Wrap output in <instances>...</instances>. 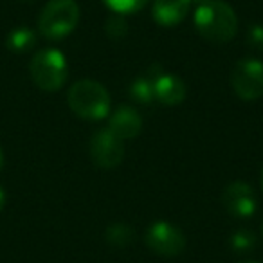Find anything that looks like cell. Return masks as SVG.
<instances>
[{
  "label": "cell",
  "mask_w": 263,
  "mask_h": 263,
  "mask_svg": "<svg viewBox=\"0 0 263 263\" xmlns=\"http://www.w3.org/2000/svg\"><path fill=\"white\" fill-rule=\"evenodd\" d=\"M193 22L198 34L211 44H227L238 29L236 13L223 0H208L198 4Z\"/></svg>",
  "instance_id": "1"
},
{
  "label": "cell",
  "mask_w": 263,
  "mask_h": 263,
  "mask_svg": "<svg viewBox=\"0 0 263 263\" xmlns=\"http://www.w3.org/2000/svg\"><path fill=\"white\" fill-rule=\"evenodd\" d=\"M69 106L78 117L87 121L105 119L110 112V94L94 80H80L67 94Z\"/></svg>",
  "instance_id": "2"
},
{
  "label": "cell",
  "mask_w": 263,
  "mask_h": 263,
  "mask_svg": "<svg viewBox=\"0 0 263 263\" xmlns=\"http://www.w3.org/2000/svg\"><path fill=\"white\" fill-rule=\"evenodd\" d=\"M80 6L74 0H49L38 16V31L47 40H62L76 29Z\"/></svg>",
  "instance_id": "3"
},
{
  "label": "cell",
  "mask_w": 263,
  "mask_h": 263,
  "mask_svg": "<svg viewBox=\"0 0 263 263\" xmlns=\"http://www.w3.org/2000/svg\"><path fill=\"white\" fill-rule=\"evenodd\" d=\"M34 85L44 92H58L69 76L65 54L58 49H42L29 63Z\"/></svg>",
  "instance_id": "4"
},
{
  "label": "cell",
  "mask_w": 263,
  "mask_h": 263,
  "mask_svg": "<svg viewBox=\"0 0 263 263\" xmlns=\"http://www.w3.org/2000/svg\"><path fill=\"white\" fill-rule=\"evenodd\" d=\"M234 94L243 101H254L263 96V63L258 58H241L231 74Z\"/></svg>",
  "instance_id": "5"
},
{
  "label": "cell",
  "mask_w": 263,
  "mask_h": 263,
  "mask_svg": "<svg viewBox=\"0 0 263 263\" xmlns=\"http://www.w3.org/2000/svg\"><path fill=\"white\" fill-rule=\"evenodd\" d=\"M148 249L152 252L164 258L179 256L186 249V236L184 233L170 222H155L148 227L144 234Z\"/></svg>",
  "instance_id": "6"
},
{
  "label": "cell",
  "mask_w": 263,
  "mask_h": 263,
  "mask_svg": "<svg viewBox=\"0 0 263 263\" xmlns=\"http://www.w3.org/2000/svg\"><path fill=\"white\" fill-rule=\"evenodd\" d=\"M90 157L92 162L99 168H116L124 159L123 141L116 134H112L108 128H101L90 137Z\"/></svg>",
  "instance_id": "7"
},
{
  "label": "cell",
  "mask_w": 263,
  "mask_h": 263,
  "mask_svg": "<svg viewBox=\"0 0 263 263\" xmlns=\"http://www.w3.org/2000/svg\"><path fill=\"white\" fill-rule=\"evenodd\" d=\"M222 204L231 216L240 220H247L254 216L258 209V198L256 193L247 182H231L222 193Z\"/></svg>",
  "instance_id": "8"
},
{
  "label": "cell",
  "mask_w": 263,
  "mask_h": 263,
  "mask_svg": "<svg viewBox=\"0 0 263 263\" xmlns=\"http://www.w3.org/2000/svg\"><path fill=\"white\" fill-rule=\"evenodd\" d=\"M154 78L155 99L166 106H175L186 99V83L175 74L159 72L150 74Z\"/></svg>",
  "instance_id": "9"
},
{
  "label": "cell",
  "mask_w": 263,
  "mask_h": 263,
  "mask_svg": "<svg viewBox=\"0 0 263 263\" xmlns=\"http://www.w3.org/2000/svg\"><path fill=\"white\" fill-rule=\"evenodd\" d=\"M108 130L116 134L121 141L134 139L143 130V119L139 112L132 106H119L114 110V114L108 119Z\"/></svg>",
  "instance_id": "10"
},
{
  "label": "cell",
  "mask_w": 263,
  "mask_h": 263,
  "mask_svg": "<svg viewBox=\"0 0 263 263\" xmlns=\"http://www.w3.org/2000/svg\"><path fill=\"white\" fill-rule=\"evenodd\" d=\"M191 9V0H155L152 6V16L162 27L180 24Z\"/></svg>",
  "instance_id": "11"
},
{
  "label": "cell",
  "mask_w": 263,
  "mask_h": 263,
  "mask_svg": "<svg viewBox=\"0 0 263 263\" xmlns=\"http://www.w3.org/2000/svg\"><path fill=\"white\" fill-rule=\"evenodd\" d=\"M38 42V36L31 27H15V29L9 31V34L6 36V47L11 52L16 54H24V52H29L31 49H34Z\"/></svg>",
  "instance_id": "12"
},
{
  "label": "cell",
  "mask_w": 263,
  "mask_h": 263,
  "mask_svg": "<svg viewBox=\"0 0 263 263\" xmlns=\"http://www.w3.org/2000/svg\"><path fill=\"white\" fill-rule=\"evenodd\" d=\"M130 98L139 105H150L155 101L154 78L152 76H137L130 85Z\"/></svg>",
  "instance_id": "13"
},
{
  "label": "cell",
  "mask_w": 263,
  "mask_h": 263,
  "mask_svg": "<svg viewBox=\"0 0 263 263\" xmlns=\"http://www.w3.org/2000/svg\"><path fill=\"white\" fill-rule=\"evenodd\" d=\"M105 238L112 247L124 249L134 240V229L130 226H126V223H112L105 231Z\"/></svg>",
  "instance_id": "14"
},
{
  "label": "cell",
  "mask_w": 263,
  "mask_h": 263,
  "mask_svg": "<svg viewBox=\"0 0 263 263\" xmlns=\"http://www.w3.org/2000/svg\"><path fill=\"white\" fill-rule=\"evenodd\" d=\"M128 31H130V26H128V20L124 15L112 13V15L105 20V33H106V36L112 38V40H123L128 34Z\"/></svg>",
  "instance_id": "15"
},
{
  "label": "cell",
  "mask_w": 263,
  "mask_h": 263,
  "mask_svg": "<svg viewBox=\"0 0 263 263\" xmlns=\"http://www.w3.org/2000/svg\"><path fill=\"white\" fill-rule=\"evenodd\" d=\"M229 245L234 252L251 251V249H254V245H256V236H254V233L249 229H238L231 234Z\"/></svg>",
  "instance_id": "16"
},
{
  "label": "cell",
  "mask_w": 263,
  "mask_h": 263,
  "mask_svg": "<svg viewBox=\"0 0 263 263\" xmlns=\"http://www.w3.org/2000/svg\"><path fill=\"white\" fill-rule=\"evenodd\" d=\"M105 6L112 9V13H119V15H132L137 13L150 2V0H103Z\"/></svg>",
  "instance_id": "17"
},
{
  "label": "cell",
  "mask_w": 263,
  "mask_h": 263,
  "mask_svg": "<svg viewBox=\"0 0 263 263\" xmlns=\"http://www.w3.org/2000/svg\"><path fill=\"white\" fill-rule=\"evenodd\" d=\"M247 40L254 49L263 51V26H261V24H252V26L249 27Z\"/></svg>",
  "instance_id": "18"
},
{
  "label": "cell",
  "mask_w": 263,
  "mask_h": 263,
  "mask_svg": "<svg viewBox=\"0 0 263 263\" xmlns=\"http://www.w3.org/2000/svg\"><path fill=\"white\" fill-rule=\"evenodd\" d=\"M6 200H8V197H6V191H4V187L0 186V211H2V209H4Z\"/></svg>",
  "instance_id": "19"
},
{
  "label": "cell",
  "mask_w": 263,
  "mask_h": 263,
  "mask_svg": "<svg viewBox=\"0 0 263 263\" xmlns=\"http://www.w3.org/2000/svg\"><path fill=\"white\" fill-rule=\"evenodd\" d=\"M4 166V155H2V150H0V170Z\"/></svg>",
  "instance_id": "20"
},
{
  "label": "cell",
  "mask_w": 263,
  "mask_h": 263,
  "mask_svg": "<svg viewBox=\"0 0 263 263\" xmlns=\"http://www.w3.org/2000/svg\"><path fill=\"white\" fill-rule=\"evenodd\" d=\"M191 2H195V4H204V2H208V0H191Z\"/></svg>",
  "instance_id": "21"
},
{
  "label": "cell",
  "mask_w": 263,
  "mask_h": 263,
  "mask_svg": "<svg viewBox=\"0 0 263 263\" xmlns=\"http://www.w3.org/2000/svg\"><path fill=\"white\" fill-rule=\"evenodd\" d=\"M259 186H261V191H263V170H261V177H259Z\"/></svg>",
  "instance_id": "22"
},
{
  "label": "cell",
  "mask_w": 263,
  "mask_h": 263,
  "mask_svg": "<svg viewBox=\"0 0 263 263\" xmlns=\"http://www.w3.org/2000/svg\"><path fill=\"white\" fill-rule=\"evenodd\" d=\"M241 263H259V261H241Z\"/></svg>",
  "instance_id": "23"
},
{
  "label": "cell",
  "mask_w": 263,
  "mask_h": 263,
  "mask_svg": "<svg viewBox=\"0 0 263 263\" xmlns=\"http://www.w3.org/2000/svg\"><path fill=\"white\" fill-rule=\"evenodd\" d=\"M18 2H31V0H18Z\"/></svg>",
  "instance_id": "24"
},
{
  "label": "cell",
  "mask_w": 263,
  "mask_h": 263,
  "mask_svg": "<svg viewBox=\"0 0 263 263\" xmlns=\"http://www.w3.org/2000/svg\"><path fill=\"white\" fill-rule=\"evenodd\" d=\"M261 233H263V226H261Z\"/></svg>",
  "instance_id": "25"
}]
</instances>
